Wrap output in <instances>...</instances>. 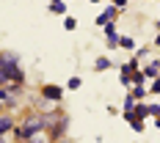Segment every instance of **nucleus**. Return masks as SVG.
I'll return each instance as SVG.
<instances>
[{"mask_svg":"<svg viewBox=\"0 0 160 143\" xmlns=\"http://www.w3.org/2000/svg\"><path fill=\"white\" fill-rule=\"evenodd\" d=\"M91 3H99V0H91Z\"/></svg>","mask_w":160,"mask_h":143,"instance_id":"obj_19","label":"nucleus"},{"mask_svg":"<svg viewBox=\"0 0 160 143\" xmlns=\"http://www.w3.org/2000/svg\"><path fill=\"white\" fill-rule=\"evenodd\" d=\"M105 36H108V39H119V36H116V25H113V22L105 25Z\"/></svg>","mask_w":160,"mask_h":143,"instance_id":"obj_11","label":"nucleus"},{"mask_svg":"<svg viewBox=\"0 0 160 143\" xmlns=\"http://www.w3.org/2000/svg\"><path fill=\"white\" fill-rule=\"evenodd\" d=\"M80 85H83V80H80V77H69V88H72V91L80 88Z\"/></svg>","mask_w":160,"mask_h":143,"instance_id":"obj_13","label":"nucleus"},{"mask_svg":"<svg viewBox=\"0 0 160 143\" xmlns=\"http://www.w3.org/2000/svg\"><path fill=\"white\" fill-rule=\"evenodd\" d=\"M44 129H47V118L33 116V118H25L19 127H14V132H17L19 141H31V138H36V135H42Z\"/></svg>","mask_w":160,"mask_h":143,"instance_id":"obj_1","label":"nucleus"},{"mask_svg":"<svg viewBox=\"0 0 160 143\" xmlns=\"http://www.w3.org/2000/svg\"><path fill=\"white\" fill-rule=\"evenodd\" d=\"M116 19V6H108L102 14L97 17V25H108V22H113Z\"/></svg>","mask_w":160,"mask_h":143,"instance_id":"obj_4","label":"nucleus"},{"mask_svg":"<svg viewBox=\"0 0 160 143\" xmlns=\"http://www.w3.org/2000/svg\"><path fill=\"white\" fill-rule=\"evenodd\" d=\"M50 8H52L55 14H64V11H66V8H64V3H50Z\"/></svg>","mask_w":160,"mask_h":143,"instance_id":"obj_14","label":"nucleus"},{"mask_svg":"<svg viewBox=\"0 0 160 143\" xmlns=\"http://www.w3.org/2000/svg\"><path fill=\"white\" fill-rule=\"evenodd\" d=\"M124 3H127V0H113V6H116V8H122Z\"/></svg>","mask_w":160,"mask_h":143,"instance_id":"obj_16","label":"nucleus"},{"mask_svg":"<svg viewBox=\"0 0 160 143\" xmlns=\"http://www.w3.org/2000/svg\"><path fill=\"white\" fill-rule=\"evenodd\" d=\"M14 129V121H11V116H3L0 113V135H8Z\"/></svg>","mask_w":160,"mask_h":143,"instance_id":"obj_6","label":"nucleus"},{"mask_svg":"<svg viewBox=\"0 0 160 143\" xmlns=\"http://www.w3.org/2000/svg\"><path fill=\"white\" fill-rule=\"evenodd\" d=\"M61 94H64V91H61L58 85H44V88H42V96H44V99H52V102H61Z\"/></svg>","mask_w":160,"mask_h":143,"instance_id":"obj_3","label":"nucleus"},{"mask_svg":"<svg viewBox=\"0 0 160 143\" xmlns=\"http://www.w3.org/2000/svg\"><path fill=\"white\" fill-rule=\"evenodd\" d=\"M0 102H6L8 107H17V99L11 96V91H8V85H0Z\"/></svg>","mask_w":160,"mask_h":143,"instance_id":"obj_5","label":"nucleus"},{"mask_svg":"<svg viewBox=\"0 0 160 143\" xmlns=\"http://www.w3.org/2000/svg\"><path fill=\"white\" fill-rule=\"evenodd\" d=\"M111 58H105V55H99V58H97L94 61V72H105V69H111Z\"/></svg>","mask_w":160,"mask_h":143,"instance_id":"obj_7","label":"nucleus"},{"mask_svg":"<svg viewBox=\"0 0 160 143\" xmlns=\"http://www.w3.org/2000/svg\"><path fill=\"white\" fill-rule=\"evenodd\" d=\"M149 91H155V94H160V74L155 80H152V88H149Z\"/></svg>","mask_w":160,"mask_h":143,"instance_id":"obj_15","label":"nucleus"},{"mask_svg":"<svg viewBox=\"0 0 160 143\" xmlns=\"http://www.w3.org/2000/svg\"><path fill=\"white\" fill-rule=\"evenodd\" d=\"M155 44H158V47H160V33H158V36H155Z\"/></svg>","mask_w":160,"mask_h":143,"instance_id":"obj_17","label":"nucleus"},{"mask_svg":"<svg viewBox=\"0 0 160 143\" xmlns=\"http://www.w3.org/2000/svg\"><path fill=\"white\" fill-rule=\"evenodd\" d=\"M64 28H66V31H75V28H78V19L66 17V19H64Z\"/></svg>","mask_w":160,"mask_h":143,"instance_id":"obj_12","label":"nucleus"},{"mask_svg":"<svg viewBox=\"0 0 160 143\" xmlns=\"http://www.w3.org/2000/svg\"><path fill=\"white\" fill-rule=\"evenodd\" d=\"M66 124H69V118H66L64 113L52 121V118H47V132H50V143H55V141H61L66 135Z\"/></svg>","mask_w":160,"mask_h":143,"instance_id":"obj_2","label":"nucleus"},{"mask_svg":"<svg viewBox=\"0 0 160 143\" xmlns=\"http://www.w3.org/2000/svg\"><path fill=\"white\" fill-rule=\"evenodd\" d=\"M0 113H3V102H0Z\"/></svg>","mask_w":160,"mask_h":143,"instance_id":"obj_18","label":"nucleus"},{"mask_svg":"<svg viewBox=\"0 0 160 143\" xmlns=\"http://www.w3.org/2000/svg\"><path fill=\"white\" fill-rule=\"evenodd\" d=\"M158 72H160V61H155L152 66H146V69H144V77H158Z\"/></svg>","mask_w":160,"mask_h":143,"instance_id":"obj_8","label":"nucleus"},{"mask_svg":"<svg viewBox=\"0 0 160 143\" xmlns=\"http://www.w3.org/2000/svg\"><path fill=\"white\" fill-rule=\"evenodd\" d=\"M119 47H124V50H135V41H132L130 36H122V39H119Z\"/></svg>","mask_w":160,"mask_h":143,"instance_id":"obj_9","label":"nucleus"},{"mask_svg":"<svg viewBox=\"0 0 160 143\" xmlns=\"http://www.w3.org/2000/svg\"><path fill=\"white\" fill-rule=\"evenodd\" d=\"M130 94L135 96V99H141V96H146V88H144V85H132V91H130Z\"/></svg>","mask_w":160,"mask_h":143,"instance_id":"obj_10","label":"nucleus"}]
</instances>
